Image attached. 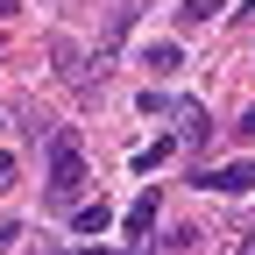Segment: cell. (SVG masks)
Masks as SVG:
<instances>
[{
    "mask_svg": "<svg viewBox=\"0 0 255 255\" xmlns=\"http://www.w3.org/2000/svg\"><path fill=\"white\" fill-rule=\"evenodd\" d=\"M50 206H85V156L71 135L50 142Z\"/></svg>",
    "mask_w": 255,
    "mask_h": 255,
    "instance_id": "6da1fadb",
    "label": "cell"
},
{
    "mask_svg": "<svg viewBox=\"0 0 255 255\" xmlns=\"http://www.w3.org/2000/svg\"><path fill=\"white\" fill-rule=\"evenodd\" d=\"M71 227H78L85 241H100V234L114 227V206H107V199H85V206H71Z\"/></svg>",
    "mask_w": 255,
    "mask_h": 255,
    "instance_id": "7a4b0ae2",
    "label": "cell"
},
{
    "mask_svg": "<svg viewBox=\"0 0 255 255\" xmlns=\"http://www.w3.org/2000/svg\"><path fill=\"white\" fill-rule=\"evenodd\" d=\"M199 184H213V191H227V199H241V191H255V163H227V170H213V177H199Z\"/></svg>",
    "mask_w": 255,
    "mask_h": 255,
    "instance_id": "3957f363",
    "label": "cell"
},
{
    "mask_svg": "<svg viewBox=\"0 0 255 255\" xmlns=\"http://www.w3.org/2000/svg\"><path fill=\"white\" fill-rule=\"evenodd\" d=\"M149 227H156V191H142V199L128 206V220H121V234H128V241H149Z\"/></svg>",
    "mask_w": 255,
    "mask_h": 255,
    "instance_id": "277c9868",
    "label": "cell"
},
{
    "mask_svg": "<svg viewBox=\"0 0 255 255\" xmlns=\"http://www.w3.org/2000/svg\"><path fill=\"white\" fill-rule=\"evenodd\" d=\"M142 64H149V71H177L184 50H177V43H149V57H142Z\"/></svg>",
    "mask_w": 255,
    "mask_h": 255,
    "instance_id": "5b68a950",
    "label": "cell"
},
{
    "mask_svg": "<svg viewBox=\"0 0 255 255\" xmlns=\"http://www.w3.org/2000/svg\"><path fill=\"white\" fill-rule=\"evenodd\" d=\"M163 156H170V135H156L149 149H135V170H156V163H163Z\"/></svg>",
    "mask_w": 255,
    "mask_h": 255,
    "instance_id": "8992f818",
    "label": "cell"
},
{
    "mask_svg": "<svg viewBox=\"0 0 255 255\" xmlns=\"http://www.w3.org/2000/svg\"><path fill=\"white\" fill-rule=\"evenodd\" d=\"M199 248H206L199 227H177V234H170V255H199Z\"/></svg>",
    "mask_w": 255,
    "mask_h": 255,
    "instance_id": "52a82bcc",
    "label": "cell"
},
{
    "mask_svg": "<svg viewBox=\"0 0 255 255\" xmlns=\"http://www.w3.org/2000/svg\"><path fill=\"white\" fill-rule=\"evenodd\" d=\"M220 7H227V0H191V14H184V21H206V14H220Z\"/></svg>",
    "mask_w": 255,
    "mask_h": 255,
    "instance_id": "ba28073f",
    "label": "cell"
},
{
    "mask_svg": "<svg viewBox=\"0 0 255 255\" xmlns=\"http://www.w3.org/2000/svg\"><path fill=\"white\" fill-rule=\"evenodd\" d=\"M14 184V156H0V191H7Z\"/></svg>",
    "mask_w": 255,
    "mask_h": 255,
    "instance_id": "9c48e42d",
    "label": "cell"
},
{
    "mask_svg": "<svg viewBox=\"0 0 255 255\" xmlns=\"http://www.w3.org/2000/svg\"><path fill=\"white\" fill-rule=\"evenodd\" d=\"M241 135H255V107H248V121H241Z\"/></svg>",
    "mask_w": 255,
    "mask_h": 255,
    "instance_id": "30bf717a",
    "label": "cell"
},
{
    "mask_svg": "<svg viewBox=\"0 0 255 255\" xmlns=\"http://www.w3.org/2000/svg\"><path fill=\"white\" fill-rule=\"evenodd\" d=\"M234 255H255V234H248V241H241V248H234Z\"/></svg>",
    "mask_w": 255,
    "mask_h": 255,
    "instance_id": "8fae6325",
    "label": "cell"
},
{
    "mask_svg": "<svg viewBox=\"0 0 255 255\" xmlns=\"http://www.w3.org/2000/svg\"><path fill=\"white\" fill-rule=\"evenodd\" d=\"M0 14H14V0H0Z\"/></svg>",
    "mask_w": 255,
    "mask_h": 255,
    "instance_id": "7c38bea8",
    "label": "cell"
},
{
    "mask_svg": "<svg viewBox=\"0 0 255 255\" xmlns=\"http://www.w3.org/2000/svg\"><path fill=\"white\" fill-rule=\"evenodd\" d=\"M85 255H114V248H85Z\"/></svg>",
    "mask_w": 255,
    "mask_h": 255,
    "instance_id": "4fadbf2b",
    "label": "cell"
}]
</instances>
